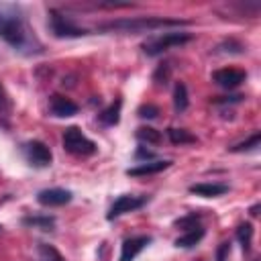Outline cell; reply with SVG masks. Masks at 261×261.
I'll return each mask as SVG.
<instances>
[{"label":"cell","mask_w":261,"mask_h":261,"mask_svg":"<svg viewBox=\"0 0 261 261\" xmlns=\"http://www.w3.org/2000/svg\"><path fill=\"white\" fill-rule=\"evenodd\" d=\"M0 39L22 55L43 53V43L27 20L24 10L12 2H0Z\"/></svg>","instance_id":"cell-1"},{"label":"cell","mask_w":261,"mask_h":261,"mask_svg":"<svg viewBox=\"0 0 261 261\" xmlns=\"http://www.w3.org/2000/svg\"><path fill=\"white\" fill-rule=\"evenodd\" d=\"M192 20L186 18H163V16H124V18H112L106 22H100L96 31L100 33H122V35H137V33H151L165 27H188Z\"/></svg>","instance_id":"cell-2"},{"label":"cell","mask_w":261,"mask_h":261,"mask_svg":"<svg viewBox=\"0 0 261 261\" xmlns=\"http://www.w3.org/2000/svg\"><path fill=\"white\" fill-rule=\"evenodd\" d=\"M194 39V35L190 33H181V31H171V33H163V35H157V37H151L147 39L141 49L147 57H157L161 55L163 51L167 49H173V47H181L186 43H190Z\"/></svg>","instance_id":"cell-3"},{"label":"cell","mask_w":261,"mask_h":261,"mask_svg":"<svg viewBox=\"0 0 261 261\" xmlns=\"http://www.w3.org/2000/svg\"><path fill=\"white\" fill-rule=\"evenodd\" d=\"M61 143H63V149L73 155V157H90L96 153V143L92 139H88L80 126H67L63 130V137H61Z\"/></svg>","instance_id":"cell-4"},{"label":"cell","mask_w":261,"mask_h":261,"mask_svg":"<svg viewBox=\"0 0 261 261\" xmlns=\"http://www.w3.org/2000/svg\"><path fill=\"white\" fill-rule=\"evenodd\" d=\"M49 31L57 39H77V37L88 35V31L84 27H77L71 16L63 14L57 8H51L49 10Z\"/></svg>","instance_id":"cell-5"},{"label":"cell","mask_w":261,"mask_h":261,"mask_svg":"<svg viewBox=\"0 0 261 261\" xmlns=\"http://www.w3.org/2000/svg\"><path fill=\"white\" fill-rule=\"evenodd\" d=\"M20 149H22L24 159L33 167H49L51 161H53V153H51V149L43 141H37V139L27 141V143H22Z\"/></svg>","instance_id":"cell-6"},{"label":"cell","mask_w":261,"mask_h":261,"mask_svg":"<svg viewBox=\"0 0 261 261\" xmlns=\"http://www.w3.org/2000/svg\"><path fill=\"white\" fill-rule=\"evenodd\" d=\"M147 202H149V196L122 194V196H118V198L110 204L106 218H108V220H114V218H118V216H122V214H126V212H135V210L143 208Z\"/></svg>","instance_id":"cell-7"},{"label":"cell","mask_w":261,"mask_h":261,"mask_svg":"<svg viewBox=\"0 0 261 261\" xmlns=\"http://www.w3.org/2000/svg\"><path fill=\"white\" fill-rule=\"evenodd\" d=\"M71 200H73V194H71V190H65V188H45V190L37 192V202L47 208L65 206Z\"/></svg>","instance_id":"cell-8"},{"label":"cell","mask_w":261,"mask_h":261,"mask_svg":"<svg viewBox=\"0 0 261 261\" xmlns=\"http://www.w3.org/2000/svg\"><path fill=\"white\" fill-rule=\"evenodd\" d=\"M212 80L216 86H220L224 90H234L247 80V71L237 69V67H220L212 73Z\"/></svg>","instance_id":"cell-9"},{"label":"cell","mask_w":261,"mask_h":261,"mask_svg":"<svg viewBox=\"0 0 261 261\" xmlns=\"http://www.w3.org/2000/svg\"><path fill=\"white\" fill-rule=\"evenodd\" d=\"M151 241H153V239H151L149 234H137V237L124 239L122 245H120V257H118V261H135L137 255H139Z\"/></svg>","instance_id":"cell-10"},{"label":"cell","mask_w":261,"mask_h":261,"mask_svg":"<svg viewBox=\"0 0 261 261\" xmlns=\"http://www.w3.org/2000/svg\"><path fill=\"white\" fill-rule=\"evenodd\" d=\"M49 112L53 116H57V118H67V116L77 114L80 112V106L71 98H67L63 94H53L49 98Z\"/></svg>","instance_id":"cell-11"},{"label":"cell","mask_w":261,"mask_h":261,"mask_svg":"<svg viewBox=\"0 0 261 261\" xmlns=\"http://www.w3.org/2000/svg\"><path fill=\"white\" fill-rule=\"evenodd\" d=\"M171 159H153V161H145V163H139L137 167H128L126 169V175L130 177H143V175H153V173H159L167 167H171Z\"/></svg>","instance_id":"cell-12"},{"label":"cell","mask_w":261,"mask_h":261,"mask_svg":"<svg viewBox=\"0 0 261 261\" xmlns=\"http://www.w3.org/2000/svg\"><path fill=\"white\" fill-rule=\"evenodd\" d=\"M228 192V184L222 181H202V184H192L190 194L202 196V198H218Z\"/></svg>","instance_id":"cell-13"},{"label":"cell","mask_w":261,"mask_h":261,"mask_svg":"<svg viewBox=\"0 0 261 261\" xmlns=\"http://www.w3.org/2000/svg\"><path fill=\"white\" fill-rule=\"evenodd\" d=\"M20 224L27 228H39V230H53L55 228V216L53 214H29L20 218Z\"/></svg>","instance_id":"cell-14"},{"label":"cell","mask_w":261,"mask_h":261,"mask_svg":"<svg viewBox=\"0 0 261 261\" xmlns=\"http://www.w3.org/2000/svg\"><path fill=\"white\" fill-rule=\"evenodd\" d=\"M204 234H206V228H204L202 224H198V226L186 230L184 234H179V237L173 241V245H175L177 249H192V247H196V245L204 239Z\"/></svg>","instance_id":"cell-15"},{"label":"cell","mask_w":261,"mask_h":261,"mask_svg":"<svg viewBox=\"0 0 261 261\" xmlns=\"http://www.w3.org/2000/svg\"><path fill=\"white\" fill-rule=\"evenodd\" d=\"M120 108H122V100L116 98L110 106H106L104 110L98 112V122L102 126H116L120 122Z\"/></svg>","instance_id":"cell-16"},{"label":"cell","mask_w":261,"mask_h":261,"mask_svg":"<svg viewBox=\"0 0 261 261\" xmlns=\"http://www.w3.org/2000/svg\"><path fill=\"white\" fill-rule=\"evenodd\" d=\"M188 106H190L188 88H186L184 82H175V86H173V110L177 114H181V112L188 110Z\"/></svg>","instance_id":"cell-17"},{"label":"cell","mask_w":261,"mask_h":261,"mask_svg":"<svg viewBox=\"0 0 261 261\" xmlns=\"http://www.w3.org/2000/svg\"><path fill=\"white\" fill-rule=\"evenodd\" d=\"M167 139H169V143L171 145H192V143H196L198 139H196V135H192L190 130H186V128H175V126H169L167 128Z\"/></svg>","instance_id":"cell-18"},{"label":"cell","mask_w":261,"mask_h":261,"mask_svg":"<svg viewBox=\"0 0 261 261\" xmlns=\"http://www.w3.org/2000/svg\"><path fill=\"white\" fill-rule=\"evenodd\" d=\"M135 137L139 139L141 145H145V143L147 145H159L161 139H163V135L157 128H153V126H139L137 133H135Z\"/></svg>","instance_id":"cell-19"},{"label":"cell","mask_w":261,"mask_h":261,"mask_svg":"<svg viewBox=\"0 0 261 261\" xmlns=\"http://www.w3.org/2000/svg\"><path fill=\"white\" fill-rule=\"evenodd\" d=\"M259 143H261V130H255L249 139H245V141H241V143H237V145H230L228 151H230V153H247V151H255V149L259 147Z\"/></svg>","instance_id":"cell-20"},{"label":"cell","mask_w":261,"mask_h":261,"mask_svg":"<svg viewBox=\"0 0 261 261\" xmlns=\"http://www.w3.org/2000/svg\"><path fill=\"white\" fill-rule=\"evenodd\" d=\"M253 224L251 222H241L239 226H237V241L241 243V247H243V251L245 253H249V249H251V241H253Z\"/></svg>","instance_id":"cell-21"},{"label":"cell","mask_w":261,"mask_h":261,"mask_svg":"<svg viewBox=\"0 0 261 261\" xmlns=\"http://www.w3.org/2000/svg\"><path fill=\"white\" fill-rule=\"evenodd\" d=\"M37 251H39V259L41 261H65V257L49 243H39Z\"/></svg>","instance_id":"cell-22"},{"label":"cell","mask_w":261,"mask_h":261,"mask_svg":"<svg viewBox=\"0 0 261 261\" xmlns=\"http://www.w3.org/2000/svg\"><path fill=\"white\" fill-rule=\"evenodd\" d=\"M171 63L169 61H163V63H159L157 67H155V71H153V82L157 84V86H167V82H169V77H171Z\"/></svg>","instance_id":"cell-23"},{"label":"cell","mask_w":261,"mask_h":261,"mask_svg":"<svg viewBox=\"0 0 261 261\" xmlns=\"http://www.w3.org/2000/svg\"><path fill=\"white\" fill-rule=\"evenodd\" d=\"M200 220H202V214H200V212H190V214L177 218V220L173 222V226H175V228H181V230H190V228L198 226Z\"/></svg>","instance_id":"cell-24"},{"label":"cell","mask_w":261,"mask_h":261,"mask_svg":"<svg viewBox=\"0 0 261 261\" xmlns=\"http://www.w3.org/2000/svg\"><path fill=\"white\" fill-rule=\"evenodd\" d=\"M243 51H245V45L239 43V41H234V39H228V41L220 43L214 49V53H243Z\"/></svg>","instance_id":"cell-25"},{"label":"cell","mask_w":261,"mask_h":261,"mask_svg":"<svg viewBox=\"0 0 261 261\" xmlns=\"http://www.w3.org/2000/svg\"><path fill=\"white\" fill-rule=\"evenodd\" d=\"M243 100H245V96H243V94L216 96V98H212V104H216V106H228V104H239V102H243Z\"/></svg>","instance_id":"cell-26"},{"label":"cell","mask_w":261,"mask_h":261,"mask_svg":"<svg viewBox=\"0 0 261 261\" xmlns=\"http://www.w3.org/2000/svg\"><path fill=\"white\" fill-rule=\"evenodd\" d=\"M137 114H139L141 118L153 120V118H157V116H159V106H155V104H143V106H139Z\"/></svg>","instance_id":"cell-27"},{"label":"cell","mask_w":261,"mask_h":261,"mask_svg":"<svg viewBox=\"0 0 261 261\" xmlns=\"http://www.w3.org/2000/svg\"><path fill=\"white\" fill-rule=\"evenodd\" d=\"M230 251H232V243H230V241H222V243L216 247V257H214V261H228Z\"/></svg>","instance_id":"cell-28"},{"label":"cell","mask_w":261,"mask_h":261,"mask_svg":"<svg viewBox=\"0 0 261 261\" xmlns=\"http://www.w3.org/2000/svg\"><path fill=\"white\" fill-rule=\"evenodd\" d=\"M153 159H155V151L147 149L145 145H139V147H137V151H135V161L145 163V161H153Z\"/></svg>","instance_id":"cell-29"},{"label":"cell","mask_w":261,"mask_h":261,"mask_svg":"<svg viewBox=\"0 0 261 261\" xmlns=\"http://www.w3.org/2000/svg\"><path fill=\"white\" fill-rule=\"evenodd\" d=\"M10 108V100H8V94H6V90L2 88V84H0V114L2 112H6Z\"/></svg>","instance_id":"cell-30"},{"label":"cell","mask_w":261,"mask_h":261,"mask_svg":"<svg viewBox=\"0 0 261 261\" xmlns=\"http://www.w3.org/2000/svg\"><path fill=\"white\" fill-rule=\"evenodd\" d=\"M259 210H261V204H255V206H251L249 214H251V216H257V214H259Z\"/></svg>","instance_id":"cell-31"},{"label":"cell","mask_w":261,"mask_h":261,"mask_svg":"<svg viewBox=\"0 0 261 261\" xmlns=\"http://www.w3.org/2000/svg\"><path fill=\"white\" fill-rule=\"evenodd\" d=\"M0 232H2V224H0Z\"/></svg>","instance_id":"cell-32"},{"label":"cell","mask_w":261,"mask_h":261,"mask_svg":"<svg viewBox=\"0 0 261 261\" xmlns=\"http://www.w3.org/2000/svg\"><path fill=\"white\" fill-rule=\"evenodd\" d=\"M253 261H259V259H253Z\"/></svg>","instance_id":"cell-33"}]
</instances>
